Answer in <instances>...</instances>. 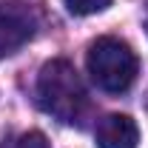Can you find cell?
I'll use <instances>...</instances> for the list:
<instances>
[{"mask_svg":"<svg viewBox=\"0 0 148 148\" xmlns=\"http://www.w3.org/2000/svg\"><path fill=\"white\" fill-rule=\"evenodd\" d=\"M97 148H137L140 145V128L128 114H106L94 128Z\"/></svg>","mask_w":148,"mask_h":148,"instance_id":"277c9868","label":"cell"},{"mask_svg":"<svg viewBox=\"0 0 148 148\" xmlns=\"http://www.w3.org/2000/svg\"><path fill=\"white\" fill-rule=\"evenodd\" d=\"M34 29H37V17L32 6H26L20 0L0 3V60L20 51L34 37Z\"/></svg>","mask_w":148,"mask_h":148,"instance_id":"3957f363","label":"cell"},{"mask_svg":"<svg viewBox=\"0 0 148 148\" xmlns=\"http://www.w3.org/2000/svg\"><path fill=\"white\" fill-rule=\"evenodd\" d=\"M37 103L49 117L60 120L63 125L83 128L91 111V100L83 86V77L77 74L69 60L57 57L49 60L37 74Z\"/></svg>","mask_w":148,"mask_h":148,"instance_id":"6da1fadb","label":"cell"},{"mask_svg":"<svg viewBox=\"0 0 148 148\" xmlns=\"http://www.w3.org/2000/svg\"><path fill=\"white\" fill-rule=\"evenodd\" d=\"M14 148H51V145H49V140H46L43 131H29V134H23L14 143Z\"/></svg>","mask_w":148,"mask_h":148,"instance_id":"8992f818","label":"cell"},{"mask_svg":"<svg viewBox=\"0 0 148 148\" xmlns=\"http://www.w3.org/2000/svg\"><path fill=\"white\" fill-rule=\"evenodd\" d=\"M86 66L94 86L106 94L128 91L140 74V60L125 40L120 37H97L88 46Z\"/></svg>","mask_w":148,"mask_h":148,"instance_id":"7a4b0ae2","label":"cell"},{"mask_svg":"<svg viewBox=\"0 0 148 148\" xmlns=\"http://www.w3.org/2000/svg\"><path fill=\"white\" fill-rule=\"evenodd\" d=\"M66 9L74 17H88V14H100L111 6V0H63Z\"/></svg>","mask_w":148,"mask_h":148,"instance_id":"5b68a950","label":"cell"},{"mask_svg":"<svg viewBox=\"0 0 148 148\" xmlns=\"http://www.w3.org/2000/svg\"><path fill=\"white\" fill-rule=\"evenodd\" d=\"M145 32H148V17H145Z\"/></svg>","mask_w":148,"mask_h":148,"instance_id":"52a82bcc","label":"cell"}]
</instances>
